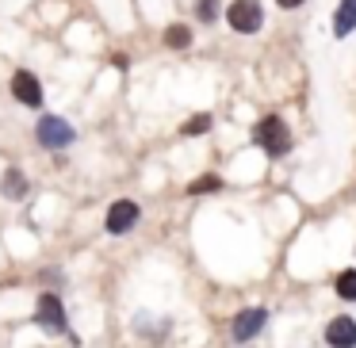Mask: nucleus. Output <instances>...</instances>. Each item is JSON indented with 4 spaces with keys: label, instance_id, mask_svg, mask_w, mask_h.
<instances>
[{
    "label": "nucleus",
    "instance_id": "1",
    "mask_svg": "<svg viewBox=\"0 0 356 348\" xmlns=\"http://www.w3.org/2000/svg\"><path fill=\"white\" fill-rule=\"evenodd\" d=\"M253 142L276 161V157H287V149H291V131H287V123L280 115H264L253 126Z\"/></svg>",
    "mask_w": 356,
    "mask_h": 348
},
{
    "label": "nucleus",
    "instance_id": "2",
    "mask_svg": "<svg viewBox=\"0 0 356 348\" xmlns=\"http://www.w3.org/2000/svg\"><path fill=\"white\" fill-rule=\"evenodd\" d=\"M35 325L47 333H54V337H73L70 333V317H65V306L62 299H58L54 291H42L39 302H35ZM77 340V337H73Z\"/></svg>",
    "mask_w": 356,
    "mask_h": 348
},
{
    "label": "nucleus",
    "instance_id": "3",
    "mask_svg": "<svg viewBox=\"0 0 356 348\" xmlns=\"http://www.w3.org/2000/svg\"><path fill=\"white\" fill-rule=\"evenodd\" d=\"M35 138H39V146H47V149H65V146L77 142V131H73L62 115H39Z\"/></svg>",
    "mask_w": 356,
    "mask_h": 348
},
{
    "label": "nucleus",
    "instance_id": "4",
    "mask_svg": "<svg viewBox=\"0 0 356 348\" xmlns=\"http://www.w3.org/2000/svg\"><path fill=\"white\" fill-rule=\"evenodd\" d=\"M226 24H230L238 35H257L264 27L261 0H234L230 8H226Z\"/></svg>",
    "mask_w": 356,
    "mask_h": 348
},
{
    "label": "nucleus",
    "instance_id": "5",
    "mask_svg": "<svg viewBox=\"0 0 356 348\" xmlns=\"http://www.w3.org/2000/svg\"><path fill=\"white\" fill-rule=\"evenodd\" d=\"M264 322H268V310L264 306H245L230 317V337L238 340V345H245V340H253L257 333L264 329Z\"/></svg>",
    "mask_w": 356,
    "mask_h": 348
},
{
    "label": "nucleus",
    "instance_id": "6",
    "mask_svg": "<svg viewBox=\"0 0 356 348\" xmlns=\"http://www.w3.org/2000/svg\"><path fill=\"white\" fill-rule=\"evenodd\" d=\"M12 96H16L24 108H42V81L31 69H16L12 73Z\"/></svg>",
    "mask_w": 356,
    "mask_h": 348
},
{
    "label": "nucleus",
    "instance_id": "7",
    "mask_svg": "<svg viewBox=\"0 0 356 348\" xmlns=\"http://www.w3.org/2000/svg\"><path fill=\"white\" fill-rule=\"evenodd\" d=\"M138 215H142V207H138L134 199H115V203L108 207L104 226H108V233H115V238H119V233H127L134 222H138Z\"/></svg>",
    "mask_w": 356,
    "mask_h": 348
},
{
    "label": "nucleus",
    "instance_id": "8",
    "mask_svg": "<svg viewBox=\"0 0 356 348\" xmlns=\"http://www.w3.org/2000/svg\"><path fill=\"white\" fill-rule=\"evenodd\" d=\"M325 345L330 348H356V317L337 314L325 325Z\"/></svg>",
    "mask_w": 356,
    "mask_h": 348
},
{
    "label": "nucleus",
    "instance_id": "9",
    "mask_svg": "<svg viewBox=\"0 0 356 348\" xmlns=\"http://www.w3.org/2000/svg\"><path fill=\"white\" fill-rule=\"evenodd\" d=\"M356 31V0H341L337 16H333V39H348Z\"/></svg>",
    "mask_w": 356,
    "mask_h": 348
},
{
    "label": "nucleus",
    "instance_id": "10",
    "mask_svg": "<svg viewBox=\"0 0 356 348\" xmlns=\"http://www.w3.org/2000/svg\"><path fill=\"white\" fill-rule=\"evenodd\" d=\"M0 192H4V199H24V195H27V176L19 169H4Z\"/></svg>",
    "mask_w": 356,
    "mask_h": 348
},
{
    "label": "nucleus",
    "instance_id": "11",
    "mask_svg": "<svg viewBox=\"0 0 356 348\" xmlns=\"http://www.w3.org/2000/svg\"><path fill=\"white\" fill-rule=\"evenodd\" d=\"M333 291H337V299L356 302V268H345V272H341L337 283H333Z\"/></svg>",
    "mask_w": 356,
    "mask_h": 348
},
{
    "label": "nucleus",
    "instance_id": "12",
    "mask_svg": "<svg viewBox=\"0 0 356 348\" xmlns=\"http://www.w3.org/2000/svg\"><path fill=\"white\" fill-rule=\"evenodd\" d=\"M188 42H192V31H188L184 24H177V27H169V31H165V47H172V50H188Z\"/></svg>",
    "mask_w": 356,
    "mask_h": 348
},
{
    "label": "nucleus",
    "instance_id": "13",
    "mask_svg": "<svg viewBox=\"0 0 356 348\" xmlns=\"http://www.w3.org/2000/svg\"><path fill=\"white\" fill-rule=\"evenodd\" d=\"M207 131H211V115H195V119H188V123L180 126L184 138H192V134H207Z\"/></svg>",
    "mask_w": 356,
    "mask_h": 348
},
{
    "label": "nucleus",
    "instance_id": "14",
    "mask_svg": "<svg viewBox=\"0 0 356 348\" xmlns=\"http://www.w3.org/2000/svg\"><path fill=\"white\" fill-rule=\"evenodd\" d=\"M222 188V180L218 176H203V180H192L188 184V195H203V192H218Z\"/></svg>",
    "mask_w": 356,
    "mask_h": 348
},
{
    "label": "nucleus",
    "instance_id": "15",
    "mask_svg": "<svg viewBox=\"0 0 356 348\" xmlns=\"http://www.w3.org/2000/svg\"><path fill=\"white\" fill-rule=\"evenodd\" d=\"M200 19L203 24H215L218 19V0H200Z\"/></svg>",
    "mask_w": 356,
    "mask_h": 348
},
{
    "label": "nucleus",
    "instance_id": "16",
    "mask_svg": "<svg viewBox=\"0 0 356 348\" xmlns=\"http://www.w3.org/2000/svg\"><path fill=\"white\" fill-rule=\"evenodd\" d=\"M276 4H280V8L291 12V8H299V4H307V0H276Z\"/></svg>",
    "mask_w": 356,
    "mask_h": 348
}]
</instances>
